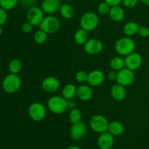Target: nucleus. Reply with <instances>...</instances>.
Instances as JSON below:
<instances>
[{"instance_id": "f257e3e1", "label": "nucleus", "mask_w": 149, "mask_h": 149, "mask_svg": "<svg viewBox=\"0 0 149 149\" xmlns=\"http://www.w3.org/2000/svg\"><path fill=\"white\" fill-rule=\"evenodd\" d=\"M115 51L120 56H125L135 52L136 48L135 42L129 36L122 37L116 41L115 44Z\"/></svg>"}, {"instance_id": "f03ea898", "label": "nucleus", "mask_w": 149, "mask_h": 149, "mask_svg": "<svg viewBox=\"0 0 149 149\" xmlns=\"http://www.w3.org/2000/svg\"><path fill=\"white\" fill-rule=\"evenodd\" d=\"M21 84L22 81L20 77L17 74L10 73L3 79L1 87L3 90L7 94H14L20 90Z\"/></svg>"}, {"instance_id": "7ed1b4c3", "label": "nucleus", "mask_w": 149, "mask_h": 149, "mask_svg": "<svg viewBox=\"0 0 149 149\" xmlns=\"http://www.w3.org/2000/svg\"><path fill=\"white\" fill-rule=\"evenodd\" d=\"M47 109L54 114H62L68 109L67 100L62 95H53L49 97L47 103Z\"/></svg>"}, {"instance_id": "20e7f679", "label": "nucleus", "mask_w": 149, "mask_h": 149, "mask_svg": "<svg viewBox=\"0 0 149 149\" xmlns=\"http://www.w3.org/2000/svg\"><path fill=\"white\" fill-rule=\"evenodd\" d=\"M80 26L87 31L95 30L99 24V17L96 13L93 12L85 13L80 18Z\"/></svg>"}, {"instance_id": "39448f33", "label": "nucleus", "mask_w": 149, "mask_h": 149, "mask_svg": "<svg viewBox=\"0 0 149 149\" xmlns=\"http://www.w3.org/2000/svg\"><path fill=\"white\" fill-rule=\"evenodd\" d=\"M90 127L95 133L101 134L107 132L109 122L106 116L101 114H96L92 116L90 120Z\"/></svg>"}, {"instance_id": "423d86ee", "label": "nucleus", "mask_w": 149, "mask_h": 149, "mask_svg": "<svg viewBox=\"0 0 149 149\" xmlns=\"http://www.w3.org/2000/svg\"><path fill=\"white\" fill-rule=\"evenodd\" d=\"M40 29L46 32L47 34H52L58 31L61 28L60 20L55 16L49 15L44 17L43 20L39 25Z\"/></svg>"}, {"instance_id": "0eeeda50", "label": "nucleus", "mask_w": 149, "mask_h": 149, "mask_svg": "<svg viewBox=\"0 0 149 149\" xmlns=\"http://www.w3.org/2000/svg\"><path fill=\"white\" fill-rule=\"evenodd\" d=\"M29 116L34 122H41L46 117L47 110L45 105L39 102H34L29 106L28 109Z\"/></svg>"}, {"instance_id": "6e6552de", "label": "nucleus", "mask_w": 149, "mask_h": 149, "mask_svg": "<svg viewBox=\"0 0 149 149\" xmlns=\"http://www.w3.org/2000/svg\"><path fill=\"white\" fill-rule=\"evenodd\" d=\"M45 17V13L42 8L36 6L30 7L26 13V20L31 23L33 26H37L41 24Z\"/></svg>"}, {"instance_id": "1a4fd4ad", "label": "nucleus", "mask_w": 149, "mask_h": 149, "mask_svg": "<svg viewBox=\"0 0 149 149\" xmlns=\"http://www.w3.org/2000/svg\"><path fill=\"white\" fill-rule=\"evenodd\" d=\"M135 79V74L134 71L129 69V68L125 67L121 69L120 71H117V77H116V82L119 84L127 87L131 85L134 82Z\"/></svg>"}, {"instance_id": "9d476101", "label": "nucleus", "mask_w": 149, "mask_h": 149, "mask_svg": "<svg viewBox=\"0 0 149 149\" xmlns=\"http://www.w3.org/2000/svg\"><path fill=\"white\" fill-rule=\"evenodd\" d=\"M125 63L126 68L135 71L142 65L143 58L141 54L133 52L125 57Z\"/></svg>"}, {"instance_id": "9b49d317", "label": "nucleus", "mask_w": 149, "mask_h": 149, "mask_svg": "<svg viewBox=\"0 0 149 149\" xmlns=\"http://www.w3.org/2000/svg\"><path fill=\"white\" fill-rule=\"evenodd\" d=\"M103 49V44L98 39H89L84 45V49L86 53L91 55H96L100 53Z\"/></svg>"}, {"instance_id": "f8f14e48", "label": "nucleus", "mask_w": 149, "mask_h": 149, "mask_svg": "<svg viewBox=\"0 0 149 149\" xmlns=\"http://www.w3.org/2000/svg\"><path fill=\"white\" fill-rule=\"evenodd\" d=\"M87 132V126L84 122H79L77 123L72 124L70 130V135L74 141L81 140L86 135Z\"/></svg>"}, {"instance_id": "ddd939ff", "label": "nucleus", "mask_w": 149, "mask_h": 149, "mask_svg": "<svg viewBox=\"0 0 149 149\" xmlns=\"http://www.w3.org/2000/svg\"><path fill=\"white\" fill-rule=\"evenodd\" d=\"M105 74L100 70H93L88 73L87 83L91 87H98L103 84L105 81Z\"/></svg>"}, {"instance_id": "4468645a", "label": "nucleus", "mask_w": 149, "mask_h": 149, "mask_svg": "<svg viewBox=\"0 0 149 149\" xmlns=\"http://www.w3.org/2000/svg\"><path fill=\"white\" fill-rule=\"evenodd\" d=\"M60 81L55 77H46L42 82V89L44 91L48 93H55L60 88Z\"/></svg>"}, {"instance_id": "2eb2a0df", "label": "nucleus", "mask_w": 149, "mask_h": 149, "mask_svg": "<svg viewBox=\"0 0 149 149\" xmlns=\"http://www.w3.org/2000/svg\"><path fill=\"white\" fill-rule=\"evenodd\" d=\"M97 143L100 149H111L114 144V136L108 131L103 132L99 135Z\"/></svg>"}, {"instance_id": "dca6fc26", "label": "nucleus", "mask_w": 149, "mask_h": 149, "mask_svg": "<svg viewBox=\"0 0 149 149\" xmlns=\"http://www.w3.org/2000/svg\"><path fill=\"white\" fill-rule=\"evenodd\" d=\"M61 6V0H43L41 8L46 14L52 15L59 11Z\"/></svg>"}, {"instance_id": "f3484780", "label": "nucleus", "mask_w": 149, "mask_h": 149, "mask_svg": "<svg viewBox=\"0 0 149 149\" xmlns=\"http://www.w3.org/2000/svg\"><path fill=\"white\" fill-rule=\"evenodd\" d=\"M126 87L119 84L118 83L113 84L111 88V95L113 100L116 101H122L126 98L127 91Z\"/></svg>"}, {"instance_id": "a211bd4d", "label": "nucleus", "mask_w": 149, "mask_h": 149, "mask_svg": "<svg viewBox=\"0 0 149 149\" xmlns=\"http://www.w3.org/2000/svg\"><path fill=\"white\" fill-rule=\"evenodd\" d=\"M93 93L91 86L87 84H81L77 87V97L81 101H89L93 97Z\"/></svg>"}, {"instance_id": "6ab92c4d", "label": "nucleus", "mask_w": 149, "mask_h": 149, "mask_svg": "<svg viewBox=\"0 0 149 149\" xmlns=\"http://www.w3.org/2000/svg\"><path fill=\"white\" fill-rule=\"evenodd\" d=\"M109 15L113 21L121 22L125 18V12L124 9L119 5L113 6L111 7Z\"/></svg>"}, {"instance_id": "aec40b11", "label": "nucleus", "mask_w": 149, "mask_h": 149, "mask_svg": "<svg viewBox=\"0 0 149 149\" xmlns=\"http://www.w3.org/2000/svg\"><path fill=\"white\" fill-rule=\"evenodd\" d=\"M124 131H125V127L122 122H119V121H112V122H109L108 132H110L114 137L122 135Z\"/></svg>"}, {"instance_id": "412c9836", "label": "nucleus", "mask_w": 149, "mask_h": 149, "mask_svg": "<svg viewBox=\"0 0 149 149\" xmlns=\"http://www.w3.org/2000/svg\"><path fill=\"white\" fill-rule=\"evenodd\" d=\"M140 25L135 21H130L123 26V32L126 36L132 37L137 34L139 30Z\"/></svg>"}, {"instance_id": "4be33fe9", "label": "nucleus", "mask_w": 149, "mask_h": 149, "mask_svg": "<svg viewBox=\"0 0 149 149\" xmlns=\"http://www.w3.org/2000/svg\"><path fill=\"white\" fill-rule=\"evenodd\" d=\"M59 12L61 17H63L64 19H66V20L73 18L74 15H75V10L73 7V6L69 4H67V3L61 4Z\"/></svg>"}, {"instance_id": "5701e85b", "label": "nucleus", "mask_w": 149, "mask_h": 149, "mask_svg": "<svg viewBox=\"0 0 149 149\" xmlns=\"http://www.w3.org/2000/svg\"><path fill=\"white\" fill-rule=\"evenodd\" d=\"M77 88L74 84H67L63 88L62 96L67 100L74 99L77 96Z\"/></svg>"}, {"instance_id": "b1692460", "label": "nucleus", "mask_w": 149, "mask_h": 149, "mask_svg": "<svg viewBox=\"0 0 149 149\" xmlns=\"http://www.w3.org/2000/svg\"><path fill=\"white\" fill-rule=\"evenodd\" d=\"M74 39L77 45H84L89 39L88 31L81 28L78 29L74 33Z\"/></svg>"}, {"instance_id": "393cba45", "label": "nucleus", "mask_w": 149, "mask_h": 149, "mask_svg": "<svg viewBox=\"0 0 149 149\" xmlns=\"http://www.w3.org/2000/svg\"><path fill=\"white\" fill-rule=\"evenodd\" d=\"M109 65H110V67L112 70L119 71L125 67V59L122 58V56L113 57L111 59Z\"/></svg>"}, {"instance_id": "a878e982", "label": "nucleus", "mask_w": 149, "mask_h": 149, "mask_svg": "<svg viewBox=\"0 0 149 149\" xmlns=\"http://www.w3.org/2000/svg\"><path fill=\"white\" fill-rule=\"evenodd\" d=\"M23 68V64L22 62L19 59L15 58L11 60L8 64V68L10 73L15 74H17L20 72Z\"/></svg>"}, {"instance_id": "bb28decb", "label": "nucleus", "mask_w": 149, "mask_h": 149, "mask_svg": "<svg viewBox=\"0 0 149 149\" xmlns=\"http://www.w3.org/2000/svg\"><path fill=\"white\" fill-rule=\"evenodd\" d=\"M68 119L72 124L81 122L82 119V113L79 109L74 108L70 110L69 113H68Z\"/></svg>"}, {"instance_id": "cd10ccee", "label": "nucleus", "mask_w": 149, "mask_h": 149, "mask_svg": "<svg viewBox=\"0 0 149 149\" xmlns=\"http://www.w3.org/2000/svg\"><path fill=\"white\" fill-rule=\"evenodd\" d=\"M48 34L42 29L36 31L33 35V41L37 45H43L47 40Z\"/></svg>"}, {"instance_id": "c85d7f7f", "label": "nucleus", "mask_w": 149, "mask_h": 149, "mask_svg": "<svg viewBox=\"0 0 149 149\" xmlns=\"http://www.w3.org/2000/svg\"><path fill=\"white\" fill-rule=\"evenodd\" d=\"M20 0H0V7L5 10H11L16 7Z\"/></svg>"}, {"instance_id": "c756f323", "label": "nucleus", "mask_w": 149, "mask_h": 149, "mask_svg": "<svg viewBox=\"0 0 149 149\" xmlns=\"http://www.w3.org/2000/svg\"><path fill=\"white\" fill-rule=\"evenodd\" d=\"M111 7L109 4H107L106 1H103L97 7V12L101 15H106L109 14Z\"/></svg>"}, {"instance_id": "7c9ffc66", "label": "nucleus", "mask_w": 149, "mask_h": 149, "mask_svg": "<svg viewBox=\"0 0 149 149\" xmlns=\"http://www.w3.org/2000/svg\"><path fill=\"white\" fill-rule=\"evenodd\" d=\"M76 80L79 83L84 84V83L87 82V79H88V73L86 72L85 71H77L75 76Z\"/></svg>"}, {"instance_id": "2f4dec72", "label": "nucleus", "mask_w": 149, "mask_h": 149, "mask_svg": "<svg viewBox=\"0 0 149 149\" xmlns=\"http://www.w3.org/2000/svg\"><path fill=\"white\" fill-rule=\"evenodd\" d=\"M138 33L142 38H147L149 36V29L147 26H140Z\"/></svg>"}, {"instance_id": "473e14b6", "label": "nucleus", "mask_w": 149, "mask_h": 149, "mask_svg": "<svg viewBox=\"0 0 149 149\" xmlns=\"http://www.w3.org/2000/svg\"><path fill=\"white\" fill-rule=\"evenodd\" d=\"M33 26L29 22L26 21L24 23H23L21 26V30L23 33H29L33 31Z\"/></svg>"}, {"instance_id": "72a5a7b5", "label": "nucleus", "mask_w": 149, "mask_h": 149, "mask_svg": "<svg viewBox=\"0 0 149 149\" xmlns=\"http://www.w3.org/2000/svg\"><path fill=\"white\" fill-rule=\"evenodd\" d=\"M140 0H122L124 6L126 7L127 8H133L138 5V2Z\"/></svg>"}, {"instance_id": "f704fd0d", "label": "nucleus", "mask_w": 149, "mask_h": 149, "mask_svg": "<svg viewBox=\"0 0 149 149\" xmlns=\"http://www.w3.org/2000/svg\"><path fill=\"white\" fill-rule=\"evenodd\" d=\"M7 17L8 16H7V10L0 7V26H1L5 24L7 20Z\"/></svg>"}, {"instance_id": "c9c22d12", "label": "nucleus", "mask_w": 149, "mask_h": 149, "mask_svg": "<svg viewBox=\"0 0 149 149\" xmlns=\"http://www.w3.org/2000/svg\"><path fill=\"white\" fill-rule=\"evenodd\" d=\"M116 77H117V71L111 70V71H109V72L107 73V78L108 79L110 80V81H116Z\"/></svg>"}, {"instance_id": "e433bc0d", "label": "nucleus", "mask_w": 149, "mask_h": 149, "mask_svg": "<svg viewBox=\"0 0 149 149\" xmlns=\"http://www.w3.org/2000/svg\"><path fill=\"white\" fill-rule=\"evenodd\" d=\"M22 4L26 7H32L34 6V4L36 3V0H20Z\"/></svg>"}, {"instance_id": "4c0bfd02", "label": "nucleus", "mask_w": 149, "mask_h": 149, "mask_svg": "<svg viewBox=\"0 0 149 149\" xmlns=\"http://www.w3.org/2000/svg\"><path fill=\"white\" fill-rule=\"evenodd\" d=\"M107 4H109L111 7L119 5L122 2V0H104Z\"/></svg>"}, {"instance_id": "58836bf2", "label": "nucleus", "mask_w": 149, "mask_h": 149, "mask_svg": "<svg viewBox=\"0 0 149 149\" xmlns=\"http://www.w3.org/2000/svg\"><path fill=\"white\" fill-rule=\"evenodd\" d=\"M67 106H68V109H73L74 108H76V102L74 99H71V100H67Z\"/></svg>"}, {"instance_id": "ea45409f", "label": "nucleus", "mask_w": 149, "mask_h": 149, "mask_svg": "<svg viewBox=\"0 0 149 149\" xmlns=\"http://www.w3.org/2000/svg\"><path fill=\"white\" fill-rule=\"evenodd\" d=\"M67 149H81L79 146H71L68 147Z\"/></svg>"}, {"instance_id": "a19ab883", "label": "nucleus", "mask_w": 149, "mask_h": 149, "mask_svg": "<svg viewBox=\"0 0 149 149\" xmlns=\"http://www.w3.org/2000/svg\"><path fill=\"white\" fill-rule=\"evenodd\" d=\"M140 1H141L143 4L149 6V0H140Z\"/></svg>"}, {"instance_id": "79ce46f5", "label": "nucleus", "mask_w": 149, "mask_h": 149, "mask_svg": "<svg viewBox=\"0 0 149 149\" xmlns=\"http://www.w3.org/2000/svg\"><path fill=\"white\" fill-rule=\"evenodd\" d=\"M2 32H3L2 28H1V26H0V36H1V34H2Z\"/></svg>"}, {"instance_id": "37998d69", "label": "nucleus", "mask_w": 149, "mask_h": 149, "mask_svg": "<svg viewBox=\"0 0 149 149\" xmlns=\"http://www.w3.org/2000/svg\"><path fill=\"white\" fill-rule=\"evenodd\" d=\"M1 85V80H0V86Z\"/></svg>"}]
</instances>
